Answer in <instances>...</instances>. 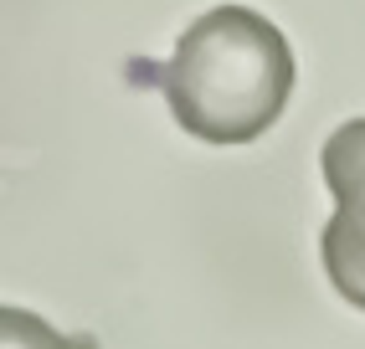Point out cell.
Segmentation results:
<instances>
[{
	"mask_svg": "<svg viewBox=\"0 0 365 349\" xmlns=\"http://www.w3.org/2000/svg\"><path fill=\"white\" fill-rule=\"evenodd\" d=\"M155 78L175 123L201 144H252L288 108L294 93V46L267 16L247 6H216L190 21Z\"/></svg>",
	"mask_w": 365,
	"mask_h": 349,
	"instance_id": "1",
	"label": "cell"
},
{
	"mask_svg": "<svg viewBox=\"0 0 365 349\" xmlns=\"http://www.w3.org/2000/svg\"><path fill=\"white\" fill-rule=\"evenodd\" d=\"M324 185L334 195V216L319 231V257L334 293L365 313V118H350L319 149Z\"/></svg>",
	"mask_w": 365,
	"mask_h": 349,
	"instance_id": "2",
	"label": "cell"
},
{
	"mask_svg": "<svg viewBox=\"0 0 365 349\" xmlns=\"http://www.w3.org/2000/svg\"><path fill=\"white\" fill-rule=\"evenodd\" d=\"M0 349H98V339L62 334L46 318H36L31 308L6 303V308H0Z\"/></svg>",
	"mask_w": 365,
	"mask_h": 349,
	"instance_id": "3",
	"label": "cell"
}]
</instances>
